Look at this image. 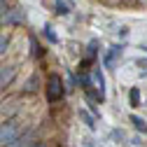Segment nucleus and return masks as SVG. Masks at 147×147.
I'll list each match as a JSON object with an SVG mask.
<instances>
[{
    "label": "nucleus",
    "mask_w": 147,
    "mask_h": 147,
    "mask_svg": "<svg viewBox=\"0 0 147 147\" xmlns=\"http://www.w3.org/2000/svg\"><path fill=\"white\" fill-rule=\"evenodd\" d=\"M30 49H33V54H35V56H40V47H38V40H30Z\"/></svg>",
    "instance_id": "nucleus-12"
},
{
    "label": "nucleus",
    "mask_w": 147,
    "mask_h": 147,
    "mask_svg": "<svg viewBox=\"0 0 147 147\" xmlns=\"http://www.w3.org/2000/svg\"><path fill=\"white\" fill-rule=\"evenodd\" d=\"M35 147H45V145H35Z\"/></svg>",
    "instance_id": "nucleus-15"
},
{
    "label": "nucleus",
    "mask_w": 147,
    "mask_h": 147,
    "mask_svg": "<svg viewBox=\"0 0 147 147\" xmlns=\"http://www.w3.org/2000/svg\"><path fill=\"white\" fill-rule=\"evenodd\" d=\"M131 124L136 126V131H140V133H147V121H145L142 117H138V115H131Z\"/></svg>",
    "instance_id": "nucleus-6"
},
{
    "label": "nucleus",
    "mask_w": 147,
    "mask_h": 147,
    "mask_svg": "<svg viewBox=\"0 0 147 147\" xmlns=\"http://www.w3.org/2000/svg\"><path fill=\"white\" fill-rule=\"evenodd\" d=\"M45 35H47V40H49V42H56V35H54L51 26H45Z\"/></svg>",
    "instance_id": "nucleus-10"
},
{
    "label": "nucleus",
    "mask_w": 147,
    "mask_h": 147,
    "mask_svg": "<svg viewBox=\"0 0 147 147\" xmlns=\"http://www.w3.org/2000/svg\"><path fill=\"white\" fill-rule=\"evenodd\" d=\"M63 94H65V86L61 82V75H56V72L49 75V80H47V98L51 103H56V100L63 98Z\"/></svg>",
    "instance_id": "nucleus-1"
},
{
    "label": "nucleus",
    "mask_w": 147,
    "mask_h": 147,
    "mask_svg": "<svg viewBox=\"0 0 147 147\" xmlns=\"http://www.w3.org/2000/svg\"><path fill=\"white\" fill-rule=\"evenodd\" d=\"M16 75V68L14 65H5V68H0V86H7Z\"/></svg>",
    "instance_id": "nucleus-3"
},
{
    "label": "nucleus",
    "mask_w": 147,
    "mask_h": 147,
    "mask_svg": "<svg viewBox=\"0 0 147 147\" xmlns=\"http://www.w3.org/2000/svg\"><path fill=\"white\" fill-rule=\"evenodd\" d=\"M80 117H82V119H84V124H86V126H89V128H96V126H94V119H91V117H89V115H86V112H84V110H80Z\"/></svg>",
    "instance_id": "nucleus-8"
},
{
    "label": "nucleus",
    "mask_w": 147,
    "mask_h": 147,
    "mask_svg": "<svg viewBox=\"0 0 147 147\" xmlns=\"http://www.w3.org/2000/svg\"><path fill=\"white\" fill-rule=\"evenodd\" d=\"M68 9H70V7H68L65 3H61V0L56 3V12H59V14H68Z\"/></svg>",
    "instance_id": "nucleus-11"
},
{
    "label": "nucleus",
    "mask_w": 147,
    "mask_h": 147,
    "mask_svg": "<svg viewBox=\"0 0 147 147\" xmlns=\"http://www.w3.org/2000/svg\"><path fill=\"white\" fill-rule=\"evenodd\" d=\"M14 140H19V124L16 121H5L3 126H0V142H14Z\"/></svg>",
    "instance_id": "nucleus-2"
},
{
    "label": "nucleus",
    "mask_w": 147,
    "mask_h": 147,
    "mask_svg": "<svg viewBox=\"0 0 147 147\" xmlns=\"http://www.w3.org/2000/svg\"><path fill=\"white\" fill-rule=\"evenodd\" d=\"M121 56V47H110V51H107V56H105V65L107 68H112V63H115V59H119Z\"/></svg>",
    "instance_id": "nucleus-4"
},
{
    "label": "nucleus",
    "mask_w": 147,
    "mask_h": 147,
    "mask_svg": "<svg viewBox=\"0 0 147 147\" xmlns=\"http://www.w3.org/2000/svg\"><path fill=\"white\" fill-rule=\"evenodd\" d=\"M128 103H131V107H138L140 105V89H131V94H128Z\"/></svg>",
    "instance_id": "nucleus-7"
},
{
    "label": "nucleus",
    "mask_w": 147,
    "mask_h": 147,
    "mask_svg": "<svg viewBox=\"0 0 147 147\" xmlns=\"http://www.w3.org/2000/svg\"><path fill=\"white\" fill-rule=\"evenodd\" d=\"M7 47H9V40L5 38V35H0V56H3V54L7 51Z\"/></svg>",
    "instance_id": "nucleus-9"
},
{
    "label": "nucleus",
    "mask_w": 147,
    "mask_h": 147,
    "mask_svg": "<svg viewBox=\"0 0 147 147\" xmlns=\"http://www.w3.org/2000/svg\"><path fill=\"white\" fill-rule=\"evenodd\" d=\"M24 19H26V16H24L19 9H14V12H5V21H7V24H21Z\"/></svg>",
    "instance_id": "nucleus-5"
},
{
    "label": "nucleus",
    "mask_w": 147,
    "mask_h": 147,
    "mask_svg": "<svg viewBox=\"0 0 147 147\" xmlns=\"http://www.w3.org/2000/svg\"><path fill=\"white\" fill-rule=\"evenodd\" d=\"M35 84H38V80L30 77V82H28V89H26V91H35Z\"/></svg>",
    "instance_id": "nucleus-13"
},
{
    "label": "nucleus",
    "mask_w": 147,
    "mask_h": 147,
    "mask_svg": "<svg viewBox=\"0 0 147 147\" xmlns=\"http://www.w3.org/2000/svg\"><path fill=\"white\" fill-rule=\"evenodd\" d=\"M7 12V7H5V0H0V14H5Z\"/></svg>",
    "instance_id": "nucleus-14"
}]
</instances>
